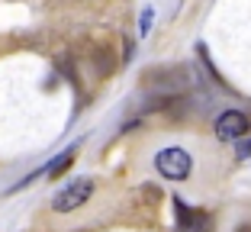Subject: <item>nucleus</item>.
<instances>
[{
    "instance_id": "7",
    "label": "nucleus",
    "mask_w": 251,
    "mask_h": 232,
    "mask_svg": "<svg viewBox=\"0 0 251 232\" xmlns=\"http://www.w3.org/2000/svg\"><path fill=\"white\" fill-rule=\"evenodd\" d=\"M238 155H242V158H245V155H251V139H248V142H242V145H238Z\"/></svg>"
},
{
    "instance_id": "2",
    "label": "nucleus",
    "mask_w": 251,
    "mask_h": 232,
    "mask_svg": "<svg viewBox=\"0 0 251 232\" xmlns=\"http://www.w3.org/2000/svg\"><path fill=\"white\" fill-rule=\"evenodd\" d=\"M90 197H94V180H90V178H77V180H71L65 190L55 194L52 210L55 213H74L77 206H84Z\"/></svg>"
},
{
    "instance_id": "6",
    "label": "nucleus",
    "mask_w": 251,
    "mask_h": 232,
    "mask_svg": "<svg viewBox=\"0 0 251 232\" xmlns=\"http://www.w3.org/2000/svg\"><path fill=\"white\" fill-rule=\"evenodd\" d=\"M148 29H151V7H148L145 13H142V20H139V32H142V36H145Z\"/></svg>"
},
{
    "instance_id": "8",
    "label": "nucleus",
    "mask_w": 251,
    "mask_h": 232,
    "mask_svg": "<svg viewBox=\"0 0 251 232\" xmlns=\"http://www.w3.org/2000/svg\"><path fill=\"white\" fill-rule=\"evenodd\" d=\"M238 232H251V226H242V229H238Z\"/></svg>"
},
{
    "instance_id": "4",
    "label": "nucleus",
    "mask_w": 251,
    "mask_h": 232,
    "mask_svg": "<svg viewBox=\"0 0 251 232\" xmlns=\"http://www.w3.org/2000/svg\"><path fill=\"white\" fill-rule=\"evenodd\" d=\"M174 210H177V226H180V232H209V216H206V213L190 210L184 200H174Z\"/></svg>"
},
{
    "instance_id": "5",
    "label": "nucleus",
    "mask_w": 251,
    "mask_h": 232,
    "mask_svg": "<svg viewBox=\"0 0 251 232\" xmlns=\"http://www.w3.org/2000/svg\"><path fill=\"white\" fill-rule=\"evenodd\" d=\"M71 161H74V149H65V152H61V155L52 161V165L45 168V174H49V178H58V174L65 171V168L71 165Z\"/></svg>"
},
{
    "instance_id": "3",
    "label": "nucleus",
    "mask_w": 251,
    "mask_h": 232,
    "mask_svg": "<svg viewBox=\"0 0 251 232\" xmlns=\"http://www.w3.org/2000/svg\"><path fill=\"white\" fill-rule=\"evenodd\" d=\"M245 132H248V116H245L242 110H226L219 120H216V135H219V139H226V142L242 139Z\"/></svg>"
},
{
    "instance_id": "1",
    "label": "nucleus",
    "mask_w": 251,
    "mask_h": 232,
    "mask_svg": "<svg viewBox=\"0 0 251 232\" xmlns=\"http://www.w3.org/2000/svg\"><path fill=\"white\" fill-rule=\"evenodd\" d=\"M155 168H158V174L168 178V180H184L193 168V158H190V152L180 149V145H168V149H161L155 155Z\"/></svg>"
}]
</instances>
